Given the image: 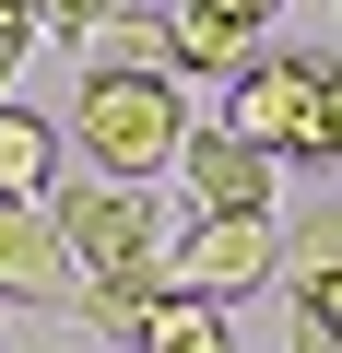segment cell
Instances as JSON below:
<instances>
[{
    "instance_id": "10",
    "label": "cell",
    "mask_w": 342,
    "mask_h": 353,
    "mask_svg": "<svg viewBox=\"0 0 342 353\" xmlns=\"http://www.w3.org/2000/svg\"><path fill=\"white\" fill-rule=\"evenodd\" d=\"M307 283H342V212L330 201L283 224V294H307Z\"/></svg>"
},
{
    "instance_id": "9",
    "label": "cell",
    "mask_w": 342,
    "mask_h": 353,
    "mask_svg": "<svg viewBox=\"0 0 342 353\" xmlns=\"http://www.w3.org/2000/svg\"><path fill=\"white\" fill-rule=\"evenodd\" d=\"M130 353H236V330H225V306H201V294H153L142 330H130Z\"/></svg>"
},
{
    "instance_id": "17",
    "label": "cell",
    "mask_w": 342,
    "mask_h": 353,
    "mask_svg": "<svg viewBox=\"0 0 342 353\" xmlns=\"http://www.w3.org/2000/svg\"><path fill=\"white\" fill-rule=\"evenodd\" d=\"M295 306H319V318H330V330H342V283H307V294H295Z\"/></svg>"
},
{
    "instance_id": "16",
    "label": "cell",
    "mask_w": 342,
    "mask_h": 353,
    "mask_svg": "<svg viewBox=\"0 0 342 353\" xmlns=\"http://www.w3.org/2000/svg\"><path fill=\"white\" fill-rule=\"evenodd\" d=\"M295 353H342V330H330L319 306H295Z\"/></svg>"
},
{
    "instance_id": "2",
    "label": "cell",
    "mask_w": 342,
    "mask_h": 353,
    "mask_svg": "<svg viewBox=\"0 0 342 353\" xmlns=\"http://www.w3.org/2000/svg\"><path fill=\"white\" fill-rule=\"evenodd\" d=\"M48 224H59V248H71L83 283H153V259H165L153 189H118V176H59Z\"/></svg>"
},
{
    "instance_id": "6",
    "label": "cell",
    "mask_w": 342,
    "mask_h": 353,
    "mask_svg": "<svg viewBox=\"0 0 342 353\" xmlns=\"http://www.w3.org/2000/svg\"><path fill=\"white\" fill-rule=\"evenodd\" d=\"M178 176H189V201H201V212H272V153H260V141H236L225 118H189Z\"/></svg>"
},
{
    "instance_id": "7",
    "label": "cell",
    "mask_w": 342,
    "mask_h": 353,
    "mask_svg": "<svg viewBox=\"0 0 342 353\" xmlns=\"http://www.w3.org/2000/svg\"><path fill=\"white\" fill-rule=\"evenodd\" d=\"M0 201H59V130L0 94Z\"/></svg>"
},
{
    "instance_id": "15",
    "label": "cell",
    "mask_w": 342,
    "mask_h": 353,
    "mask_svg": "<svg viewBox=\"0 0 342 353\" xmlns=\"http://www.w3.org/2000/svg\"><path fill=\"white\" fill-rule=\"evenodd\" d=\"M189 12H225V24H248V36H272V12H283V0H189Z\"/></svg>"
},
{
    "instance_id": "14",
    "label": "cell",
    "mask_w": 342,
    "mask_h": 353,
    "mask_svg": "<svg viewBox=\"0 0 342 353\" xmlns=\"http://www.w3.org/2000/svg\"><path fill=\"white\" fill-rule=\"evenodd\" d=\"M24 36H36V24H24V0H0V94H12V71H24Z\"/></svg>"
},
{
    "instance_id": "12",
    "label": "cell",
    "mask_w": 342,
    "mask_h": 353,
    "mask_svg": "<svg viewBox=\"0 0 342 353\" xmlns=\"http://www.w3.org/2000/svg\"><path fill=\"white\" fill-rule=\"evenodd\" d=\"M95 48H106V71H165V12H106Z\"/></svg>"
},
{
    "instance_id": "11",
    "label": "cell",
    "mask_w": 342,
    "mask_h": 353,
    "mask_svg": "<svg viewBox=\"0 0 342 353\" xmlns=\"http://www.w3.org/2000/svg\"><path fill=\"white\" fill-rule=\"evenodd\" d=\"M295 165H342V59L307 48V153Z\"/></svg>"
},
{
    "instance_id": "8",
    "label": "cell",
    "mask_w": 342,
    "mask_h": 353,
    "mask_svg": "<svg viewBox=\"0 0 342 353\" xmlns=\"http://www.w3.org/2000/svg\"><path fill=\"white\" fill-rule=\"evenodd\" d=\"M165 59H178V71H225V83H236V71L260 59V36H248V24H225V12L165 0Z\"/></svg>"
},
{
    "instance_id": "5",
    "label": "cell",
    "mask_w": 342,
    "mask_h": 353,
    "mask_svg": "<svg viewBox=\"0 0 342 353\" xmlns=\"http://www.w3.org/2000/svg\"><path fill=\"white\" fill-rule=\"evenodd\" d=\"M83 271L48 224V201H0V306H71Z\"/></svg>"
},
{
    "instance_id": "13",
    "label": "cell",
    "mask_w": 342,
    "mask_h": 353,
    "mask_svg": "<svg viewBox=\"0 0 342 353\" xmlns=\"http://www.w3.org/2000/svg\"><path fill=\"white\" fill-rule=\"evenodd\" d=\"M106 12H130V0H24V24H36V36H71V48H83Z\"/></svg>"
},
{
    "instance_id": "4",
    "label": "cell",
    "mask_w": 342,
    "mask_h": 353,
    "mask_svg": "<svg viewBox=\"0 0 342 353\" xmlns=\"http://www.w3.org/2000/svg\"><path fill=\"white\" fill-rule=\"evenodd\" d=\"M225 130L260 141L272 165H295V153H307V48H283V59L260 48V59L225 83Z\"/></svg>"
},
{
    "instance_id": "3",
    "label": "cell",
    "mask_w": 342,
    "mask_h": 353,
    "mask_svg": "<svg viewBox=\"0 0 342 353\" xmlns=\"http://www.w3.org/2000/svg\"><path fill=\"white\" fill-rule=\"evenodd\" d=\"M283 271V224L272 212H201L189 236H165L153 259V294H201V306H236Z\"/></svg>"
},
{
    "instance_id": "1",
    "label": "cell",
    "mask_w": 342,
    "mask_h": 353,
    "mask_svg": "<svg viewBox=\"0 0 342 353\" xmlns=\"http://www.w3.org/2000/svg\"><path fill=\"white\" fill-rule=\"evenodd\" d=\"M71 141L95 176H118V189H153L165 165H178L189 141V106L165 71H83V106H71Z\"/></svg>"
}]
</instances>
